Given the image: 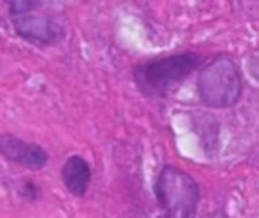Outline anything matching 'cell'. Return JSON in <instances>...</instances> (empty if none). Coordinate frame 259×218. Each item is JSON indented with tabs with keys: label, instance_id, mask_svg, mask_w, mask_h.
Masks as SVG:
<instances>
[{
	"label": "cell",
	"instance_id": "1",
	"mask_svg": "<svg viewBox=\"0 0 259 218\" xmlns=\"http://www.w3.org/2000/svg\"><path fill=\"white\" fill-rule=\"evenodd\" d=\"M200 64L197 53H181L153 59L134 70L138 90L147 97H164L173 86L188 77Z\"/></svg>",
	"mask_w": 259,
	"mask_h": 218
},
{
	"label": "cell",
	"instance_id": "2",
	"mask_svg": "<svg viewBox=\"0 0 259 218\" xmlns=\"http://www.w3.org/2000/svg\"><path fill=\"white\" fill-rule=\"evenodd\" d=\"M155 194L170 218H194L200 202L197 182L184 170L165 165L155 182Z\"/></svg>",
	"mask_w": 259,
	"mask_h": 218
},
{
	"label": "cell",
	"instance_id": "3",
	"mask_svg": "<svg viewBox=\"0 0 259 218\" xmlns=\"http://www.w3.org/2000/svg\"><path fill=\"white\" fill-rule=\"evenodd\" d=\"M200 100L209 108H229L241 96L243 80L237 64L225 56L209 62L199 76Z\"/></svg>",
	"mask_w": 259,
	"mask_h": 218
},
{
	"label": "cell",
	"instance_id": "4",
	"mask_svg": "<svg viewBox=\"0 0 259 218\" xmlns=\"http://www.w3.org/2000/svg\"><path fill=\"white\" fill-rule=\"evenodd\" d=\"M14 29L23 39L41 47L56 46L65 35L62 24L46 14L18 15L14 20Z\"/></svg>",
	"mask_w": 259,
	"mask_h": 218
},
{
	"label": "cell",
	"instance_id": "5",
	"mask_svg": "<svg viewBox=\"0 0 259 218\" xmlns=\"http://www.w3.org/2000/svg\"><path fill=\"white\" fill-rule=\"evenodd\" d=\"M0 155L5 161L32 171L44 168L49 162V155L39 144L29 143L12 134L0 135Z\"/></svg>",
	"mask_w": 259,
	"mask_h": 218
},
{
	"label": "cell",
	"instance_id": "6",
	"mask_svg": "<svg viewBox=\"0 0 259 218\" xmlns=\"http://www.w3.org/2000/svg\"><path fill=\"white\" fill-rule=\"evenodd\" d=\"M93 171L88 161L80 155L67 158L61 168V181L65 190L74 197H83L91 185Z\"/></svg>",
	"mask_w": 259,
	"mask_h": 218
},
{
	"label": "cell",
	"instance_id": "7",
	"mask_svg": "<svg viewBox=\"0 0 259 218\" xmlns=\"http://www.w3.org/2000/svg\"><path fill=\"white\" fill-rule=\"evenodd\" d=\"M17 194H18L21 199L27 200V202H38V200L42 199V190H41V187H39L36 182L30 181V179L21 181V182L18 184V187H17Z\"/></svg>",
	"mask_w": 259,
	"mask_h": 218
},
{
	"label": "cell",
	"instance_id": "8",
	"mask_svg": "<svg viewBox=\"0 0 259 218\" xmlns=\"http://www.w3.org/2000/svg\"><path fill=\"white\" fill-rule=\"evenodd\" d=\"M6 3L9 6L11 14L18 17L23 14H29L38 5V0H6Z\"/></svg>",
	"mask_w": 259,
	"mask_h": 218
},
{
	"label": "cell",
	"instance_id": "9",
	"mask_svg": "<svg viewBox=\"0 0 259 218\" xmlns=\"http://www.w3.org/2000/svg\"><path fill=\"white\" fill-rule=\"evenodd\" d=\"M209 218H226V217H223L222 214H217V215H214V217H209Z\"/></svg>",
	"mask_w": 259,
	"mask_h": 218
}]
</instances>
